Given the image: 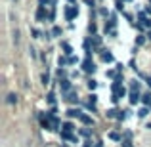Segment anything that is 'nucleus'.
Returning a JSON list of instances; mask_svg holds the SVG:
<instances>
[{
    "label": "nucleus",
    "instance_id": "obj_1",
    "mask_svg": "<svg viewBox=\"0 0 151 147\" xmlns=\"http://www.w3.org/2000/svg\"><path fill=\"white\" fill-rule=\"evenodd\" d=\"M77 15H78V8H77V6H67V8H65V19H67V21L75 19Z\"/></svg>",
    "mask_w": 151,
    "mask_h": 147
},
{
    "label": "nucleus",
    "instance_id": "obj_2",
    "mask_svg": "<svg viewBox=\"0 0 151 147\" xmlns=\"http://www.w3.org/2000/svg\"><path fill=\"white\" fill-rule=\"evenodd\" d=\"M82 69H84L86 73H94V71H96V65H94V61L90 57H86L84 61H82Z\"/></svg>",
    "mask_w": 151,
    "mask_h": 147
},
{
    "label": "nucleus",
    "instance_id": "obj_3",
    "mask_svg": "<svg viewBox=\"0 0 151 147\" xmlns=\"http://www.w3.org/2000/svg\"><path fill=\"white\" fill-rule=\"evenodd\" d=\"M46 17H50V14H46V6H38V10H37V21H46Z\"/></svg>",
    "mask_w": 151,
    "mask_h": 147
},
{
    "label": "nucleus",
    "instance_id": "obj_4",
    "mask_svg": "<svg viewBox=\"0 0 151 147\" xmlns=\"http://www.w3.org/2000/svg\"><path fill=\"white\" fill-rule=\"evenodd\" d=\"M78 120L84 122L86 126H94V118H92V117H88V115H84V113L81 115V118H78Z\"/></svg>",
    "mask_w": 151,
    "mask_h": 147
},
{
    "label": "nucleus",
    "instance_id": "obj_5",
    "mask_svg": "<svg viewBox=\"0 0 151 147\" xmlns=\"http://www.w3.org/2000/svg\"><path fill=\"white\" fill-rule=\"evenodd\" d=\"M59 88H61V92H69L71 90V82L67 80V78H63V80H59Z\"/></svg>",
    "mask_w": 151,
    "mask_h": 147
},
{
    "label": "nucleus",
    "instance_id": "obj_6",
    "mask_svg": "<svg viewBox=\"0 0 151 147\" xmlns=\"http://www.w3.org/2000/svg\"><path fill=\"white\" fill-rule=\"evenodd\" d=\"M101 59H103V61H107V63H111L115 57H113V54H111L109 50H103V52H101Z\"/></svg>",
    "mask_w": 151,
    "mask_h": 147
},
{
    "label": "nucleus",
    "instance_id": "obj_7",
    "mask_svg": "<svg viewBox=\"0 0 151 147\" xmlns=\"http://www.w3.org/2000/svg\"><path fill=\"white\" fill-rule=\"evenodd\" d=\"M81 115H82L81 109H69V111H67V117H69V118H75V117L81 118Z\"/></svg>",
    "mask_w": 151,
    "mask_h": 147
},
{
    "label": "nucleus",
    "instance_id": "obj_8",
    "mask_svg": "<svg viewBox=\"0 0 151 147\" xmlns=\"http://www.w3.org/2000/svg\"><path fill=\"white\" fill-rule=\"evenodd\" d=\"M142 99V96H140V92H130V103L132 105H136L138 101Z\"/></svg>",
    "mask_w": 151,
    "mask_h": 147
},
{
    "label": "nucleus",
    "instance_id": "obj_9",
    "mask_svg": "<svg viewBox=\"0 0 151 147\" xmlns=\"http://www.w3.org/2000/svg\"><path fill=\"white\" fill-rule=\"evenodd\" d=\"M61 138H63V140H69V141H77V143H78V140H77V138H75V136H73V134H71V132H61Z\"/></svg>",
    "mask_w": 151,
    "mask_h": 147
},
{
    "label": "nucleus",
    "instance_id": "obj_10",
    "mask_svg": "<svg viewBox=\"0 0 151 147\" xmlns=\"http://www.w3.org/2000/svg\"><path fill=\"white\" fill-rule=\"evenodd\" d=\"M61 48L65 50V52H63V54H67V55H69V57H71V55H73V48H71V46L67 44V42H63V44H61Z\"/></svg>",
    "mask_w": 151,
    "mask_h": 147
},
{
    "label": "nucleus",
    "instance_id": "obj_11",
    "mask_svg": "<svg viewBox=\"0 0 151 147\" xmlns=\"http://www.w3.org/2000/svg\"><path fill=\"white\" fill-rule=\"evenodd\" d=\"M6 101H8V103H10V105H14V103H17V96H15V94H14V92H12V94H8V98H6Z\"/></svg>",
    "mask_w": 151,
    "mask_h": 147
},
{
    "label": "nucleus",
    "instance_id": "obj_12",
    "mask_svg": "<svg viewBox=\"0 0 151 147\" xmlns=\"http://www.w3.org/2000/svg\"><path fill=\"white\" fill-rule=\"evenodd\" d=\"M147 115H149V109H147V107H142V109L138 111V117H140V118H145Z\"/></svg>",
    "mask_w": 151,
    "mask_h": 147
},
{
    "label": "nucleus",
    "instance_id": "obj_13",
    "mask_svg": "<svg viewBox=\"0 0 151 147\" xmlns=\"http://www.w3.org/2000/svg\"><path fill=\"white\" fill-rule=\"evenodd\" d=\"M67 101H71V103H77L78 101V98H77V94H73V92H69V94H67Z\"/></svg>",
    "mask_w": 151,
    "mask_h": 147
},
{
    "label": "nucleus",
    "instance_id": "obj_14",
    "mask_svg": "<svg viewBox=\"0 0 151 147\" xmlns=\"http://www.w3.org/2000/svg\"><path fill=\"white\" fill-rule=\"evenodd\" d=\"M142 101H144L145 105L151 107V94H144V96H142Z\"/></svg>",
    "mask_w": 151,
    "mask_h": 147
},
{
    "label": "nucleus",
    "instance_id": "obj_15",
    "mask_svg": "<svg viewBox=\"0 0 151 147\" xmlns=\"http://www.w3.org/2000/svg\"><path fill=\"white\" fill-rule=\"evenodd\" d=\"M58 77H59V80H63V78L67 77V71L63 69V67H59V69H58Z\"/></svg>",
    "mask_w": 151,
    "mask_h": 147
},
{
    "label": "nucleus",
    "instance_id": "obj_16",
    "mask_svg": "<svg viewBox=\"0 0 151 147\" xmlns=\"http://www.w3.org/2000/svg\"><path fill=\"white\" fill-rule=\"evenodd\" d=\"M117 115H119L117 109H109V111H107V117H109V118H117Z\"/></svg>",
    "mask_w": 151,
    "mask_h": 147
},
{
    "label": "nucleus",
    "instance_id": "obj_17",
    "mask_svg": "<svg viewBox=\"0 0 151 147\" xmlns=\"http://www.w3.org/2000/svg\"><path fill=\"white\" fill-rule=\"evenodd\" d=\"M109 138H111V140H115V141H122V138L119 136L117 132H109Z\"/></svg>",
    "mask_w": 151,
    "mask_h": 147
},
{
    "label": "nucleus",
    "instance_id": "obj_18",
    "mask_svg": "<svg viewBox=\"0 0 151 147\" xmlns=\"http://www.w3.org/2000/svg\"><path fill=\"white\" fill-rule=\"evenodd\" d=\"M63 132H73V124L71 122H63Z\"/></svg>",
    "mask_w": 151,
    "mask_h": 147
},
{
    "label": "nucleus",
    "instance_id": "obj_19",
    "mask_svg": "<svg viewBox=\"0 0 151 147\" xmlns=\"http://www.w3.org/2000/svg\"><path fill=\"white\" fill-rule=\"evenodd\" d=\"M46 98H48V103H50V105H54V103H55V94L54 92H50Z\"/></svg>",
    "mask_w": 151,
    "mask_h": 147
},
{
    "label": "nucleus",
    "instance_id": "obj_20",
    "mask_svg": "<svg viewBox=\"0 0 151 147\" xmlns=\"http://www.w3.org/2000/svg\"><path fill=\"white\" fill-rule=\"evenodd\" d=\"M88 88H90V90H96V88H98V82L94 80V78H90V80H88Z\"/></svg>",
    "mask_w": 151,
    "mask_h": 147
},
{
    "label": "nucleus",
    "instance_id": "obj_21",
    "mask_svg": "<svg viewBox=\"0 0 151 147\" xmlns=\"http://www.w3.org/2000/svg\"><path fill=\"white\" fill-rule=\"evenodd\" d=\"M144 42H145V37H144V34H138V38H136V44H138V46H142Z\"/></svg>",
    "mask_w": 151,
    "mask_h": 147
},
{
    "label": "nucleus",
    "instance_id": "obj_22",
    "mask_svg": "<svg viewBox=\"0 0 151 147\" xmlns=\"http://www.w3.org/2000/svg\"><path fill=\"white\" fill-rule=\"evenodd\" d=\"M42 84H44V86H46V84H50V75H48V73L42 75Z\"/></svg>",
    "mask_w": 151,
    "mask_h": 147
},
{
    "label": "nucleus",
    "instance_id": "obj_23",
    "mask_svg": "<svg viewBox=\"0 0 151 147\" xmlns=\"http://www.w3.org/2000/svg\"><path fill=\"white\" fill-rule=\"evenodd\" d=\"M92 44H94V46H96V48H98V46H100V44H101V38H100V37H98V34H96V37H94V38H92Z\"/></svg>",
    "mask_w": 151,
    "mask_h": 147
},
{
    "label": "nucleus",
    "instance_id": "obj_24",
    "mask_svg": "<svg viewBox=\"0 0 151 147\" xmlns=\"http://www.w3.org/2000/svg\"><path fill=\"white\" fill-rule=\"evenodd\" d=\"M126 113H128V111H119L117 118H119V120H124V118H126Z\"/></svg>",
    "mask_w": 151,
    "mask_h": 147
},
{
    "label": "nucleus",
    "instance_id": "obj_25",
    "mask_svg": "<svg viewBox=\"0 0 151 147\" xmlns=\"http://www.w3.org/2000/svg\"><path fill=\"white\" fill-rule=\"evenodd\" d=\"M115 94H117V98H122V96H124V94H126L124 86H122V88H119V90H117V92H115Z\"/></svg>",
    "mask_w": 151,
    "mask_h": 147
},
{
    "label": "nucleus",
    "instance_id": "obj_26",
    "mask_svg": "<svg viewBox=\"0 0 151 147\" xmlns=\"http://www.w3.org/2000/svg\"><path fill=\"white\" fill-rule=\"evenodd\" d=\"M14 42H15V44H19V31L17 29L14 31Z\"/></svg>",
    "mask_w": 151,
    "mask_h": 147
},
{
    "label": "nucleus",
    "instance_id": "obj_27",
    "mask_svg": "<svg viewBox=\"0 0 151 147\" xmlns=\"http://www.w3.org/2000/svg\"><path fill=\"white\" fill-rule=\"evenodd\" d=\"M121 143H122V147H134V145H132V141H130V140H122Z\"/></svg>",
    "mask_w": 151,
    "mask_h": 147
},
{
    "label": "nucleus",
    "instance_id": "obj_28",
    "mask_svg": "<svg viewBox=\"0 0 151 147\" xmlns=\"http://www.w3.org/2000/svg\"><path fill=\"white\" fill-rule=\"evenodd\" d=\"M52 34H54V37H59V34H61V29H59V27H54V31H52Z\"/></svg>",
    "mask_w": 151,
    "mask_h": 147
},
{
    "label": "nucleus",
    "instance_id": "obj_29",
    "mask_svg": "<svg viewBox=\"0 0 151 147\" xmlns=\"http://www.w3.org/2000/svg\"><path fill=\"white\" fill-rule=\"evenodd\" d=\"M88 31L90 33L94 34V37H96V25H94V23H90V27H88Z\"/></svg>",
    "mask_w": 151,
    "mask_h": 147
},
{
    "label": "nucleus",
    "instance_id": "obj_30",
    "mask_svg": "<svg viewBox=\"0 0 151 147\" xmlns=\"http://www.w3.org/2000/svg\"><path fill=\"white\" fill-rule=\"evenodd\" d=\"M38 2H40V6H44V4H54V0H38Z\"/></svg>",
    "mask_w": 151,
    "mask_h": 147
},
{
    "label": "nucleus",
    "instance_id": "obj_31",
    "mask_svg": "<svg viewBox=\"0 0 151 147\" xmlns=\"http://www.w3.org/2000/svg\"><path fill=\"white\" fill-rule=\"evenodd\" d=\"M77 61H78V59L75 57V55H71V57H69V63H71V65H73V63H77Z\"/></svg>",
    "mask_w": 151,
    "mask_h": 147
},
{
    "label": "nucleus",
    "instance_id": "obj_32",
    "mask_svg": "<svg viewBox=\"0 0 151 147\" xmlns=\"http://www.w3.org/2000/svg\"><path fill=\"white\" fill-rule=\"evenodd\" d=\"M81 134H82L84 138H88V136H90V130H81Z\"/></svg>",
    "mask_w": 151,
    "mask_h": 147
},
{
    "label": "nucleus",
    "instance_id": "obj_33",
    "mask_svg": "<svg viewBox=\"0 0 151 147\" xmlns=\"http://www.w3.org/2000/svg\"><path fill=\"white\" fill-rule=\"evenodd\" d=\"M117 10L122 11V0H119V2H117Z\"/></svg>",
    "mask_w": 151,
    "mask_h": 147
},
{
    "label": "nucleus",
    "instance_id": "obj_34",
    "mask_svg": "<svg viewBox=\"0 0 151 147\" xmlns=\"http://www.w3.org/2000/svg\"><path fill=\"white\" fill-rule=\"evenodd\" d=\"M84 2H86V4H90V6H92V8L96 6V0H84Z\"/></svg>",
    "mask_w": 151,
    "mask_h": 147
},
{
    "label": "nucleus",
    "instance_id": "obj_35",
    "mask_svg": "<svg viewBox=\"0 0 151 147\" xmlns=\"http://www.w3.org/2000/svg\"><path fill=\"white\" fill-rule=\"evenodd\" d=\"M111 101H113V103H117V101H119V98H117V94H113V96H111Z\"/></svg>",
    "mask_w": 151,
    "mask_h": 147
},
{
    "label": "nucleus",
    "instance_id": "obj_36",
    "mask_svg": "<svg viewBox=\"0 0 151 147\" xmlns=\"http://www.w3.org/2000/svg\"><path fill=\"white\" fill-rule=\"evenodd\" d=\"M82 147H92V141H86V143L82 145Z\"/></svg>",
    "mask_w": 151,
    "mask_h": 147
},
{
    "label": "nucleus",
    "instance_id": "obj_37",
    "mask_svg": "<svg viewBox=\"0 0 151 147\" xmlns=\"http://www.w3.org/2000/svg\"><path fill=\"white\" fill-rule=\"evenodd\" d=\"M147 38H149V40H151V31H149V33H147Z\"/></svg>",
    "mask_w": 151,
    "mask_h": 147
},
{
    "label": "nucleus",
    "instance_id": "obj_38",
    "mask_svg": "<svg viewBox=\"0 0 151 147\" xmlns=\"http://www.w3.org/2000/svg\"><path fill=\"white\" fill-rule=\"evenodd\" d=\"M122 2H132V0H122Z\"/></svg>",
    "mask_w": 151,
    "mask_h": 147
},
{
    "label": "nucleus",
    "instance_id": "obj_39",
    "mask_svg": "<svg viewBox=\"0 0 151 147\" xmlns=\"http://www.w3.org/2000/svg\"><path fill=\"white\" fill-rule=\"evenodd\" d=\"M96 147H101V143H96Z\"/></svg>",
    "mask_w": 151,
    "mask_h": 147
},
{
    "label": "nucleus",
    "instance_id": "obj_40",
    "mask_svg": "<svg viewBox=\"0 0 151 147\" xmlns=\"http://www.w3.org/2000/svg\"><path fill=\"white\" fill-rule=\"evenodd\" d=\"M147 84H149V86H151V78H149V82H147Z\"/></svg>",
    "mask_w": 151,
    "mask_h": 147
},
{
    "label": "nucleus",
    "instance_id": "obj_41",
    "mask_svg": "<svg viewBox=\"0 0 151 147\" xmlns=\"http://www.w3.org/2000/svg\"><path fill=\"white\" fill-rule=\"evenodd\" d=\"M61 147H65V145H61Z\"/></svg>",
    "mask_w": 151,
    "mask_h": 147
}]
</instances>
